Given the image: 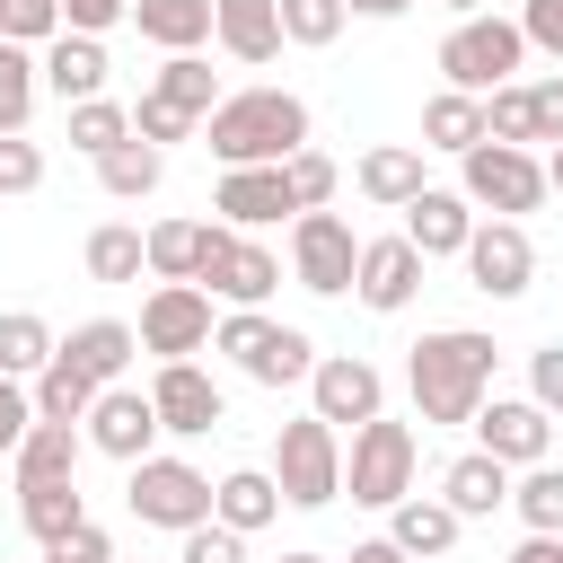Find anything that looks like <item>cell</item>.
<instances>
[{
    "label": "cell",
    "instance_id": "obj_1",
    "mask_svg": "<svg viewBox=\"0 0 563 563\" xmlns=\"http://www.w3.org/2000/svg\"><path fill=\"white\" fill-rule=\"evenodd\" d=\"M493 334L475 325H449V334H422L413 361H405V387H413V413L422 422H475L484 396H493Z\"/></svg>",
    "mask_w": 563,
    "mask_h": 563
},
{
    "label": "cell",
    "instance_id": "obj_2",
    "mask_svg": "<svg viewBox=\"0 0 563 563\" xmlns=\"http://www.w3.org/2000/svg\"><path fill=\"white\" fill-rule=\"evenodd\" d=\"M202 141L220 167H282L290 150H308V106L290 88H238L202 114Z\"/></svg>",
    "mask_w": 563,
    "mask_h": 563
},
{
    "label": "cell",
    "instance_id": "obj_3",
    "mask_svg": "<svg viewBox=\"0 0 563 563\" xmlns=\"http://www.w3.org/2000/svg\"><path fill=\"white\" fill-rule=\"evenodd\" d=\"M273 484H282L290 510H325V501L343 493V440H334L325 413L282 422V440H273Z\"/></svg>",
    "mask_w": 563,
    "mask_h": 563
},
{
    "label": "cell",
    "instance_id": "obj_4",
    "mask_svg": "<svg viewBox=\"0 0 563 563\" xmlns=\"http://www.w3.org/2000/svg\"><path fill=\"white\" fill-rule=\"evenodd\" d=\"M211 343H220L255 387H290V378H308V369H317V343H308L299 325H273L264 308H229Z\"/></svg>",
    "mask_w": 563,
    "mask_h": 563
},
{
    "label": "cell",
    "instance_id": "obj_5",
    "mask_svg": "<svg viewBox=\"0 0 563 563\" xmlns=\"http://www.w3.org/2000/svg\"><path fill=\"white\" fill-rule=\"evenodd\" d=\"M528 62V35H519V18H457L449 26V44H440V70H449V88H466V97H493L510 70Z\"/></svg>",
    "mask_w": 563,
    "mask_h": 563
},
{
    "label": "cell",
    "instance_id": "obj_6",
    "mask_svg": "<svg viewBox=\"0 0 563 563\" xmlns=\"http://www.w3.org/2000/svg\"><path fill=\"white\" fill-rule=\"evenodd\" d=\"M457 194H466L475 211H493V220H519V211H537L554 185H545V158H537V150H519V141H475Z\"/></svg>",
    "mask_w": 563,
    "mask_h": 563
},
{
    "label": "cell",
    "instance_id": "obj_7",
    "mask_svg": "<svg viewBox=\"0 0 563 563\" xmlns=\"http://www.w3.org/2000/svg\"><path fill=\"white\" fill-rule=\"evenodd\" d=\"M343 493H352V501H369V510H396V501L413 493V431H405V422H387V413H369V422L352 431Z\"/></svg>",
    "mask_w": 563,
    "mask_h": 563
},
{
    "label": "cell",
    "instance_id": "obj_8",
    "mask_svg": "<svg viewBox=\"0 0 563 563\" xmlns=\"http://www.w3.org/2000/svg\"><path fill=\"white\" fill-rule=\"evenodd\" d=\"M123 501H132L141 528H176V537H185V528L211 519V475L185 466V457H141L132 484H123Z\"/></svg>",
    "mask_w": 563,
    "mask_h": 563
},
{
    "label": "cell",
    "instance_id": "obj_9",
    "mask_svg": "<svg viewBox=\"0 0 563 563\" xmlns=\"http://www.w3.org/2000/svg\"><path fill=\"white\" fill-rule=\"evenodd\" d=\"M290 273H299V290H317V299H343L352 273H361L352 220H343V211H299V220H290Z\"/></svg>",
    "mask_w": 563,
    "mask_h": 563
},
{
    "label": "cell",
    "instance_id": "obj_10",
    "mask_svg": "<svg viewBox=\"0 0 563 563\" xmlns=\"http://www.w3.org/2000/svg\"><path fill=\"white\" fill-rule=\"evenodd\" d=\"M211 334H220V325H211V290H202V282H158V290L141 299V352L194 361Z\"/></svg>",
    "mask_w": 563,
    "mask_h": 563
},
{
    "label": "cell",
    "instance_id": "obj_11",
    "mask_svg": "<svg viewBox=\"0 0 563 563\" xmlns=\"http://www.w3.org/2000/svg\"><path fill=\"white\" fill-rule=\"evenodd\" d=\"M202 282H211V299H229V308H264V299L282 290V255L220 220V229H211V255H202Z\"/></svg>",
    "mask_w": 563,
    "mask_h": 563
},
{
    "label": "cell",
    "instance_id": "obj_12",
    "mask_svg": "<svg viewBox=\"0 0 563 563\" xmlns=\"http://www.w3.org/2000/svg\"><path fill=\"white\" fill-rule=\"evenodd\" d=\"M308 413H325L334 431L352 422H369V413H387V378H378V361H361V352H325L317 369H308Z\"/></svg>",
    "mask_w": 563,
    "mask_h": 563
},
{
    "label": "cell",
    "instance_id": "obj_13",
    "mask_svg": "<svg viewBox=\"0 0 563 563\" xmlns=\"http://www.w3.org/2000/svg\"><path fill=\"white\" fill-rule=\"evenodd\" d=\"M466 282H475L484 299H519V290L537 282L528 229H519V220H475V238H466Z\"/></svg>",
    "mask_w": 563,
    "mask_h": 563
},
{
    "label": "cell",
    "instance_id": "obj_14",
    "mask_svg": "<svg viewBox=\"0 0 563 563\" xmlns=\"http://www.w3.org/2000/svg\"><path fill=\"white\" fill-rule=\"evenodd\" d=\"M422 264H431V255H422L405 229H396V238H361V273H352V299H361V308H378V317H396V308L422 290Z\"/></svg>",
    "mask_w": 563,
    "mask_h": 563
},
{
    "label": "cell",
    "instance_id": "obj_15",
    "mask_svg": "<svg viewBox=\"0 0 563 563\" xmlns=\"http://www.w3.org/2000/svg\"><path fill=\"white\" fill-rule=\"evenodd\" d=\"M158 431H167V422H158V405H150L141 387H97V405H88V449H106V457L141 466Z\"/></svg>",
    "mask_w": 563,
    "mask_h": 563
},
{
    "label": "cell",
    "instance_id": "obj_16",
    "mask_svg": "<svg viewBox=\"0 0 563 563\" xmlns=\"http://www.w3.org/2000/svg\"><path fill=\"white\" fill-rule=\"evenodd\" d=\"M475 440H484L501 466H537V457H545V440H554V422H545V405H537V396H484Z\"/></svg>",
    "mask_w": 563,
    "mask_h": 563
},
{
    "label": "cell",
    "instance_id": "obj_17",
    "mask_svg": "<svg viewBox=\"0 0 563 563\" xmlns=\"http://www.w3.org/2000/svg\"><path fill=\"white\" fill-rule=\"evenodd\" d=\"M211 211H220L229 229H264V220L299 211V194H290V176H282V167H220V194H211Z\"/></svg>",
    "mask_w": 563,
    "mask_h": 563
},
{
    "label": "cell",
    "instance_id": "obj_18",
    "mask_svg": "<svg viewBox=\"0 0 563 563\" xmlns=\"http://www.w3.org/2000/svg\"><path fill=\"white\" fill-rule=\"evenodd\" d=\"M150 405H158V422H167V431H185V440H202V431L220 422V387H211L194 361H158Z\"/></svg>",
    "mask_w": 563,
    "mask_h": 563
},
{
    "label": "cell",
    "instance_id": "obj_19",
    "mask_svg": "<svg viewBox=\"0 0 563 563\" xmlns=\"http://www.w3.org/2000/svg\"><path fill=\"white\" fill-rule=\"evenodd\" d=\"M405 238H413L422 255H466V238H475V202H466V194L422 185V194L405 202Z\"/></svg>",
    "mask_w": 563,
    "mask_h": 563
},
{
    "label": "cell",
    "instance_id": "obj_20",
    "mask_svg": "<svg viewBox=\"0 0 563 563\" xmlns=\"http://www.w3.org/2000/svg\"><path fill=\"white\" fill-rule=\"evenodd\" d=\"M132 352H141V325H123V317H88V325H70V334H62V361H70V369H88L97 387H114Z\"/></svg>",
    "mask_w": 563,
    "mask_h": 563
},
{
    "label": "cell",
    "instance_id": "obj_21",
    "mask_svg": "<svg viewBox=\"0 0 563 563\" xmlns=\"http://www.w3.org/2000/svg\"><path fill=\"white\" fill-rule=\"evenodd\" d=\"M440 501H449L457 519H493V510L510 501V466H501L493 449H466V457H449V475H440Z\"/></svg>",
    "mask_w": 563,
    "mask_h": 563
},
{
    "label": "cell",
    "instance_id": "obj_22",
    "mask_svg": "<svg viewBox=\"0 0 563 563\" xmlns=\"http://www.w3.org/2000/svg\"><path fill=\"white\" fill-rule=\"evenodd\" d=\"M211 35L238 53V62H273L290 35H282V0H211Z\"/></svg>",
    "mask_w": 563,
    "mask_h": 563
},
{
    "label": "cell",
    "instance_id": "obj_23",
    "mask_svg": "<svg viewBox=\"0 0 563 563\" xmlns=\"http://www.w3.org/2000/svg\"><path fill=\"white\" fill-rule=\"evenodd\" d=\"M44 88H53L62 106H79V97H106V44L62 26V35L44 44Z\"/></svg>",
    "mask_w": 563,
    "mask_h": 563
},
{
    "label": "cell",
    "instance_id": "obj_24",
    "mask_svg": "<svg viewBox=\"0 0 563 563\" xmlns=\"http://www.w3.org/2000/svg\"><path fill=\"white\" fill-rule=\"evenodd\" d=\"M273 510H282V484H273L264 466H238V475H220V484H211V519H229L238 537L273 528Z\"/></svg>",
    "mask_w": 563,
    "mask_h": 563
},
{
    "label": "cell",
    "instance_id": "obj_25",
    "mask_svg": "<svg viewBox=\"0 0 563 563\" xmlns=\"http://www.w3.org/2000/svg\"><path fill=\"white\" fill-rule=\"evenodd\" d=\"M18 519H26V537H35V545H62V537L88 519V501H79V475H53V484H18Z\"/></svg>",
    "mask_w": 563,
    "mask_h": 563
},
{
    "label": "cell",
    "instance_id": "obj_26",
    "mask_svg": "<svg viewBox=\"0 0 563 563\" xmlns=\"http://www.w3.org/2000/svg\"><path fill=\"white\" fill-rule=\"evenodd\" d=\"M457 528H466V519H457L440 493H405V501L387 510V537H396L405 554H449V545H457Z\"/></svg>",
    "mask_w": 563,
    "mask_h": 563
},
{
    "label": "cell",
    "instance_id": "obj_27",
    "mask_svg": "<svg viewBox=\"0 0 563 563\" xmlns=\"http://www.w3.org/2000/svg\"><path fill=\"white\" fill-rule=\"evenodd\" d=\"M158 176H167V150H158V141H141V132H132V141H114V150L97 158V185H106L114 202H141V194H158Z\"/></svg>",
    "mask_w": 563,
    "mask_h": 563
},
{
    "label": "cell",
    "instance_id": "obj_28",
    "mask_svg": "<svg viewBox=\"0 0 563 563\" xmlns=\"http://www.w3.org/2000/svg\"><path fill=\"white\" fill-rule=\"evenodd\" d=\"M211 229H220V220H158V229H150V273H158V282H202Z\"/></svg>",
    "mask_w": 563,
    "mask_h": 563
},
{
    "label": "cell",
    "instance_id": "obj_29",
    "mask_svg": "<svg viewBox=\"0 0 563 563\" xmlns=\"http://www.w3.org/2000/svg\"><path fill=\"white\" fill-rule=\"evenodd\" d=\"M132 26L158 44V53H194L211 35V0H132Z\"/></svg>",
    "mask_w": 563,
    "mask_h": 563
},
{
    "label": "cell",
    "instance_id": "obj_30",
    "mask_svg": "<svg viewBox=\"0 0 563 563\" xmlns=\"http://www.w3.org/2000/svg\"><path fill=\"white\" fill-rule=\"evenodd\" d=\"M484 141V97H466V88H440L431 106H422V150H475Z\"/></svg>",
    "mask_w": 563,
    "mask_h": 563
},
{
    "label": "cell",
    "instance_id": "obj_31",
    "mask_svg": "<svg viewBox=\"0 0 563 563\" xmlns=\"http://www.w3.org/2000/svg\"><path fill=\"white\" fill-rule=\"evenodd\" d=\"M53 352H62V334H53L35 308H9V317H0V369H9V378H44Z\"/></svg>",
    "mask_w": 563,
    "mask_h": 563
},
{
    "label": "cell",
    "instance_id": "obj_32",
    "mask_svg": "<svg viewBox=\"0 0 563 563\" xmlns=\"http://www.w3.org/2000/svg\"><path fill=\"white\" fill-rule=\"evenodd\" d=\"M361 194H369V202H387V211H405V202L422 194V150H405V141L369 150V158H361Z\"/></svg>",
    "mask_w": 563,
    "mask_h": 563
},
{
    "label": "cell",
    "instance_id": "obj_33",
    "mask_svg": "<svg viewBox=\"0 0 563 563\" xmlns=\"http://www.w3.org/2000/svg\"><path fill=\"white\" fill-rule=\"evenodd\" d=\"M53 475H79V431L70 422H35L18 440V484H53Z\"/></svg>",
    "mask_w": 563,
    "mask_h": 563
},
{
    "label": "cell",
    "instance_id": "obj_34",
    "mask_svg": "<svg viewBox=\"0 0 563 563\" xmlns=\"http://www.w3.org/2000/svg\"><path fill=\"white\" fill-rule=\"evenodd\" d=\"M88 405H97V378L53 352V369L35 378V422H88Z\"/></svg>",
    "mask_w": 563,
    "mask_h": 563
},
{
    "label": "cell",
    "instance_id": "obj_35",
    "mask_svg": "<svg viewBox=\"0 0 563 563\" xmlns=\"http://www.w3.org/2000/svg\"><path fill=\"white\" fill-rule=\"evenodd\" d=\"M150 88H158L167 106H185V114H211V106H220V79H211V62H202V53H167Z\"/></svg>",
    "mask_w": 563,
    "mask_h": 563
},
{
    "label": "cell",
    "instance_id": "obj_36",
    "mask_svg": "<svg viewBox=\"0 0 563 563\" xmlns=\"http://www.w3.org/2000/svg\"><path fill=\"white\" fill-rule=\"evenodd\" d=\"M141 264H150V238H141V229L106 220V229L88 238V273H97V282H141Z\"/></svg>",
    "mask_w": 563,
    "mask_h": 563
},
{
    "label": "cell",
    "instance_id": "obj_37",
    "mask_svg": "<svg viewBox=\"0 0 563 563\" xmlns=\"http://www.w3.org/2000/svg\"><path fill=\"white\" fill-rule=\"evenodd\" d=\"M510 510L528 519V528H554L563 537V466H519V484H510Z\"/></svg>",
    "mask_w": 563,
    "mask_h": 563
},
{
    "label": "cell",
    "instance_id": "obj_38",
    "mask_svg": "<svg viewBox=\"0 0 563 563\" xmlns=\"http://www.w3.org/2000/svg\"><path fill=\"white\" fill-rule=\"evenodd\" d=\"M114 141H132V114H123L114 97H79V106H70V150H88V158H106Z\"/></svg>",
    "mask_w": 563,
    "mask_h": 563
},
{
    "label": "cell",
    "instance_id": "obj_39",
    "mask_svg": "<svg viewBox=\"0 0 563 563\" xmlns=\"http://www.w3.org/2000/svg\"><path fill=\"white\" fill-rule=\"evenodd\" d=\"M35 79H44V62H35L26 44H9V35H0V132H18V123H26Z\"/></svg>",
    "mask_w": 563,
    "mask_h": 563
},
{
    "label": "cell",
    "instance_id": "obj_40",
    "mask_svg": "<svg viewBox=\"0 0 563 563\" xmlns=\"http://www.w3.org/2000/svg\"><path fill=\"white\" fill-rule=\"evenodd\" d=\"M484 141H519V150L537 141V106H528V88H510V79H501V88L484 97Z\"/></svg>",
    "mask_w": 563,
    "mask_h": 563
},
{
    "label": "cell",
    "instance_id": "obj_41",
    "mask_svg": "<svg viewBox=\"0 0 563 563\" xmlns=\"http://www.w3.org/2000/svg\"><path fill=\"white\" fill-rule=\"evenodd\" d=\"M343 18H352L343 0H282V35H290V44H334Z\"/></svg>",
    "mask_w": 563,
    "mask_h": 563
},
{
    "label": "cell",
    "instance_id": "obj_42",
    "mask_svg": "<svg viewBox=\"0 0 563 563\" xmlns=\"http://www.w3.org/2000/svg\"><path fill=\"white\" fill-rule=\"evenodd\" d=\"M282 176H290L299 211H325V202H334V158H325V150H290V158H282Z\"/></svg>",
    "mask_w": 563,
    "mask_h": 563
},
{
    "label": "cell",
    "instance_id": "obj_43",
    "mask_svg": "<svg viewBox=\"0 0 563 563\" xmlns=\"http://www.w3.org/2000/svg\"><path fill=\"white\" fill-rule=\"evenodd\" d=\"M0 35L9 44H53L62 35V0H9L0 9Z\"/></svg>",
    "mask_w": 563,
    "mask_h": 563
},
{
    "label": "cell",
    "instance_id": "obj_44",
    "mask_svg": "<svg viewBox=\"0 0 563 563\" xmlns=\"http://www.w3.org/2000/svg\"><path fill=\"white\" fill-rule=\"evenodd\" d=\"M194 123H202V114H185V106H167L158 88H150L141 106H132V132H141V141H158V150H167V141H185Z\"/></svg>",
    "mask_w": 563,
    "mask_h": 563
},
{
    "label": "cell",
    "instance_id": "obj_45",
    "mask_svg": "<svg viewBox=\"0 0 563 563\" xmlns=\"http://www.w3.org/2000/svg\"><path fill=\"white\" fill-rule=\"evenodd\" d=\"M44 185V150L26 132H0V194H35Z\"/></svg>",
    "mask_w": 563,
    "mask_h": 563
},
{
    "label": "cell",
    "instance_id": "obj_46",
    "mask_svg": "<svg viewBox=\"0 0 563 563\" xmlns=\"http://www.w3.org/2000/svg\"><path fill=\"white\" fill-rule=\"evenodd\" d=\"M176 563H246V537L229 519H202V528H185V554Z\"/></svg>",
    "mask_w": 563,
    "mask_h": 563
},
{
    "label": "cell",
    "instance_id": "obj_47",
    "mask_svg": "<svg viewBox=\"0 0 563 563\" xmlns=\"http://www.w3.org/2000/svg\"><path fill=\"white\" fill-rule=\"evenodd\" d=\"M26 431H35V396L0 369V457H18V440H26Z\"/></svg>",
    "mask_w": 563,
    "mask_h": 563
},
{
    "label": "cell",
    "instance_id": "obj_48",
    "mask_svg": "<svg viewBox=\"0 0 563 563\" xmlns=\"http://www.w3.org/2000/svg\"><path fill=\"white\" fill-rule=\"evenodd\" d=\"M528 396H537L545 413H563V343H545V352H528Z\"/></svg>",
    "mask_w": 563,
    "mask_h": 563
},
{
    "label": "cell",
    "instance_id": "obj_49",
    "mask_svg": "<svg viewBox=\"0 0 563 563\" xmlns=\"http://www.w3.org/2000/svg\"><path fill=\"white\" fill-rule=\"evenodd\" d=\"M519 35H528L537 53H563V0H528V9H519Z\"/></svg>",
    "mask_w": 563,
    "mask_h": 563
},
{
    "label": "cell",
    "instance_id": "obj_50",
    "mask_svg": "<svg viewBox=\"0 0 563 563\" xmlns=\"http://www.w3.org/2000/svg\"><path fill=\"white\" fill-rule=\"evenodd\" d=\"M114 18H132V0H62V26L70 35H106Z\"/></svg>",
    "mask_w": 563,
    "mask_h": 563
},
{
    "label": "cell",
    "instance_id": "obj_51",
    "mask_svg": "<svg viewBox=\"0 0 563 563\" xmlns=\"http://www.w3.org/2000/svg\"><path fill=\"white\" fill-rule=\"evenodd\" d=\"M53 563H114V537H106L97 519H79V528L53 545Z\"/></svg>",
    "mask_w": 563,
    "mask_h": 563
},
{
    "label": "cell",
    "instance_id": "obj_52",
    "mask_svg": "<svg viewBox=\"0 0 563 563\" xmlns=\"http://www.w3.org/2000/svg\"><path fill=\"white\" fill-rule=\"evenodd\" d=\"M528 106H537V141H563V79H537Z\"/></svg>",
    "mask_w": 563,
    "mask_h": 563
},
{
    "label": "cell",
    "instance_id": "obj_53",
    "mask_svg": "<svg viewBox=\"0 0 563 563\" xmlns=\"http://www.w3.org/2000/svg\"><path fill=\"white\" fill-rule=\"evenodd\" d=\"M510 563H563V537H554V528H528V537H519V554H510Z\"/></svg>",
    "mask_w": 563,
    "mask_h": 563
},
{
    "label": "cell",
    "instance_id": "obj_54",
    "mask_svg": "<svg viewBox=\"0 0 563 563\" xmlns=\"http://www.w3.org/2000/svg\"><path fill=\"white\" fill-rule=\"evenodd\" d=\"M343 563H413V554H405V545H396V537H369V545H352V554H343Z\"/></svg>",
    "mask_w": 563,
    "mask_h": 563
},
{
    "label": "cell",
    "instance_id": "obj_55",
    "mask_svg": "<svg viewBox=\"0 0 563 563\" xmlns=\"http://www.w3.org/2000/svg\"><path fill=\"white\" fill-rule=\"evenodd\" d=\"M343 9H352V18H405L413 0H343Z\"/></svg>",
    "mask_w": 563,
    "mask_h": 563
},
{
    "label": "cell",
    "instance_id": "obj_56",
    "mask_svg": "<svg viewBox=\"0 0 563 563\" xmlns=\"http://www.w3.org/2000/svg\"><path fill=\"white\" fill-rule=\"evenodd\" d=\"M545 185H554V194H563V141H554V158H545Z\"/></svg>",
    "mask_w": 563,
    "mask_h": 563
},
{
    "label": "cell",
    "instance_id": "obj_57",
    "mask_svg": "<svg viewBox=\"0 0 563 563\" xmlns=\"http://www.w3.org/2000/svg\"><path fill=\"white\" fill-rule=\"evenodd\" d=\"M449 9H457V18H475V9H484V0H449Z\"/></svg>",
    "mask_w": 563,
    "mask_h": 563
},
{
    "label": "cell",
    "instance_id": "obj_58",
    "mask_svg": "<svg viewBox=\"0 0 563 563\" xmlns=\"http://www.w3.org/2000/svg\"><path fill=\"white\" fill-rule=\"evenodd\" d=\"M282 563H325V554H282Z\"/></svg>",
    "mask_w": 563,
    "mask_h": 563
},
{
    "label": "cell",
    "instance_id": "obj_59",
    "mask_svg": "<svg viewBox=\"0 0 563 563\" xmlns=\"http://www.w3.org/2000/svg\"><path fill=\"white\" fill-rule=\"evenodd\" d=\"M0 9H9V0H0Z\"/></svg>",
    "mask_w": 563,
    "mask_h": 563
}]
</instances>
